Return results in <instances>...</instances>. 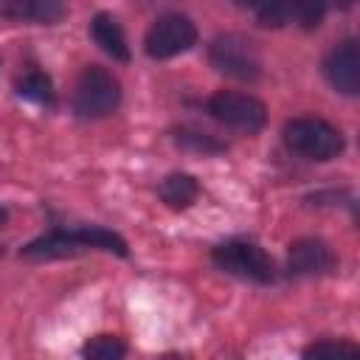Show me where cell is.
Here are the masks:
<instances>
[{
	"label": "cell",
	"instance_id": "obj_11",
	"mask_svg": "<svg viewBox=\"0 0 360 360\" xmlns=\"http://www.w3.org/2000/svg\"><path fill=\"white\" fill-rule=\"evenodd\" d=\"M90 34H93L96 45H98L107 56H112V59H118V62H127V59H129L127 37H124V31H121V25H118V20H115L112 14H96V17L90 20Z\"/></svg>",
	"mask_w": 360,
	"mask_h": 360
},
{
	"label": "cell",
	"instance_id": "obj_4",
	"mask_svg": "<svg viewBox=\"0 0 360 360\" xmlns=\"http://www.w3.org/2000/svg\"><path fill=\"white\" fill-rule=\"evenodd\" d=\"M211 259L219 270L239 276V278H250L256 284H270L276 278V264L273 259L256 245V242H245V239H233L225 245H217L211 250Z\"/></svg>",
	"mask_w": 360,
	"mask_h": 360
},
{
	"label": "cell",
	"instance_id": "obj_7",
	"mask_svg": "<svg viewBox=\"0 0 360 360\" xmlns=\"http://www.w3.org/2000/svg\"><path fill=\"white\" fill-rule=\"evenodd\" d=\"M194 42L197 25L186 14H163L149 25L143 37V51L152 59H172L177 53H186Z\"/></svg>",
	"mask_w": 360,
	"mask_h": 360
},
{
	"label": "cell",
	"instance_id": "obj_1",
	"mask_svg": "<svg viewBox=\"0 0 360 360\" xmlns=\"http://www.w3.org/2000/svg\"><path fill=\"white\" fill-rule=\"evenodd\" d=\"M107 250V253H118L127 256V242L101 225H82V228H70V231H51L42 233L37 239H31L22 248V256L28 259H56V256H73L82 250Z\"/></svg>",
	"mask_w": 360,
	"mask_h": 360
},
{
	"label": "cell",
	"instance_id": "obj_6",
	"mask_svg": "<svg viewBox=\"0 0 360 360\" xmlns=\"http://www.w3.org/2000/svg\"><path fill=\"white\" fill-rule=\"evenodd\" d=\"M208 112L225 124V127H233L239 132H259L267 121V107L256 98V96H248V93H233V90H219L208 98Z\"/></svg>",
	"mask_w": 360,
	"mask_h": 360
},
{
	"label": "cell",
	"instance_id": "obj_16",
	"mask_svg": "<svg viewBox=\"0 0 360 360\" xmlns=\"http://www.w3.org/2000/svg\"><path fill=\"white\" fill-rule=\"evenodd\" d=\"M174 141H177V146L191 149V152H202V155L225 152V143H219L214 135L197 132V129H177V132H174Z\"/></svg>",
	"mask_w": 360,
	"mask_h": 360
},
{
	"label": "cell",
	"instance_id": "obj_13",
	"mask_svg": "<svg viewBox=\"0 0 360 360\" xmlns=\"http://www.w3.org/2000/svg\"><path fill=\"white\" fill-rule=\"evenodd\" d=\"M17 96H22L34 104H51L53 101V84L42 70H28L17 82Z\"/></svg>",
	"mask_w": 360,
	"mask_h": 360
},
{
	"label": "cell",
	"instance_id": "obj_3",
	"mask_svg": "<svg viewBox=\"0 0 360 360\" xmlns=\"http://www.w3.org/2000/svg\"><path fill=\"white\" fill-rule=\"evenodd\" d=\"M121 101V84L118 79L104 70L101 65H87L73 87V110L82 118H104L110 115Z\"/></svg>",
	"mask_w": 360,
	"mask_h": 360
},
{
	"label": "cell",
	"instance_id": "obj_19",
	"mask_svg": "<svg viewBox=\"0 0 360 360\" xmlns=\"http://www.w3.org/2000/svg\"><path fill=\"white\" fill-rule=\"evenodd\" d=\"M3 222H6V208H0V228H3Z\"/></svg>",
	"mask_w": 360,
	"mask_h": 360
},
{
	"label": "cell",
	"instance_id": "obj_10",
	"mask_svg": "<svg viewBox=\"0 0 360 360\" xmlns=\"http://www.w3.org/2000/svg\"><path fill=\"white\" fill-rule=\"evenodd\" d=\"M0 14L14 22L51 25L65 17V0H0Z\"/></svg>",
	"mask_w": 360,
	"mask_h": 360
},
{
	"label": "cell",
	"instance_id": "obj_9",
	"mask_svg": "<svg viewBox=\"0 0 360 360\" xmlns=\"http://www.w3.org/2000/svg\"><path fill=\"white\" fill-rule=\"evenodd\" d=\"M335 267H338V259L323 239L304 236L290 245V253H287L290 276H326Z\"/></svg>",
	"mask_w": 360,
	"mask_h": 360
},
{
	"label": "cell",
	"instance_id": "obj_17",
	"mask_svg": "<svg viewBox=\"0 0 360 360\" xmlns=\"http://www.w3.org/2000/svg\"><path fill=\"white\" fill-rule=\"evenodd\" d=\"M124 352H127V346L112 335H96L93 340H87L82 346V354L90 360H118V357H124Z\"/></svg>",
	"mask_w": 360,
	"mask_h": 360
},
{
	"label": "cell",
	"instance_id": "obj_14",
	"mask_svg": "<svg viewBox=\"0 0 360 360\" xmlns=\"http://www.w3.org/2000/svg\"><path fill=\"white\" fill-rule=\"evenodd\" d=\"M236 6H242V8H248V11H253L256 17H259V22L262 25H273V28H278L290 14H287V0H236Z\"/></svg>",
	"mask_w": 360,
	"mask_h": 360
},
{
	"label": "cell",
	"instance_id": "obj_18",
	"mask_svg": "<svg viewBox=\"0 0 360 360\" xmlns=\"http://www.w3.org/2000/svg\"><path fill=\"white\" fill-rule=\"evenodd\" d=\"M360 349L349 340H318L304 349V357H354Z\"/></svg>",
	"mask_w": 360,
	"mask_h": 360
},
{
	"label": "cell",
	"instance_id": "obj_2",
	"mask_svg": "<svg viewBox=\"0 0 360 360\" xmlns=\"http://www.w3.org/2000/svg\"><path fill=\"white\" fill-rule=\"evenodd\" d=\"M281 135H284V143L292 152H298L309 160H332L346 146L343 132L338 127H332L323 118H312V115L287 121Z\"/></svg>",
	"mask_w": 360,
	"mask_h": 360
},
{
	"label": "cell",
	"instance_id": "obj_8",
	"mask_svg": "<svg viewBox=\"0 0 360 360\" xmlns=\"http://www.w3.org/2000/svg\"><path fill=\"white\" fill-rule=\"evenodd\" d=\"M323 76L343 96H357L360 90V48L354 39L335 45L323 59Z\"/></svg>",
	"mask_w": 360,
	"mask_h": 360
},
{
	"label": "cell",
	"instance_id": "obj_12",
	"mask_svg": "<svg viewBox=\"0 0 360 360\" xmlns=\"http://www.w3.org/2000/svg\"><path fill=\"white\" fill-rule=\"evenodd\" d=\"M158 194L160 200L169 205V208H188L197 197H200V183L194 174H186V172H172L163 177V183L158 186Z\"/></svg>",
	"mask_w": 360,
	"mask_h": 360
},
{
	"label": "cell",
	"instance_id": "obj_15",
	"mask_svg": "<svg viewBox=\"0 0 360 360\" xmlns=\"http://www.w3.org/2000/svg\"><path fill=\"white\" fill-rule=\"evenodd\" d=\"M287 14L307 31L318 28L326 14V0H287Z\"/></svg>",
	"mask_w": 360,
	"mask_h": 360
},
{
	"label": "cell",
	"instance_id": "obj_5",
	"mask_svg": "<svg viewBox=\"0 0 360 360\" xmlns=\"http://www.w3.org/2000/svg\"><path fill=\"white\" fill-rule=\"evenodd\" d=\"M208 62L217 73L239 82H256L262 73V59L253 42L239 34H219L208 45Z\"/></svg>",
	"mask_w": 360,
	"mask_h": 360
}]
</instances>
